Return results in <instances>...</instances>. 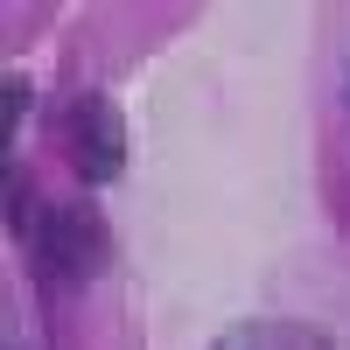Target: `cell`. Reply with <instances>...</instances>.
<instances>
[{
    "label": "cell",
    "mask_w": 350,
    "mask_h": 350,
    "mask_svg": "<svg viewBox=\"0 0 350 350\" xmlns=\"http://www.w3.org/2000/svg\"><path fill=\"white\" fill-rule=\"evenodd\" d=\"M28 252L49 280H98L112 267V224L92 196H70V203H42L36 231H28Z\"/></svg>",
    "instance_id": "6da1fadb"
},
{
    "label": "cell",
    "mask_w": 350,
    "mask_h": 350,
    "mask_svg": "<svg viewBox=\"0 0 350 350\" xmlns=\"http://www.w3.org/2000/svg\"><path fill=\"white\" fill-rule=\"evenodd\" d=\"M70 168H77L84 189L120 183V168H126V120H120V105L98 98V92L70 105Z\"/></svg>",
    "instance_id": "7a4b0ae2"
},
{
    "label": "cell",
    "mask_w": 350,
    "mask_h": 350,
    "mask_svg": "<svg viewBox=\"0 0 350 350\" xmlns=\"http://www.w3.org/2000/svg\"><path fill=\"white\" fill-rule=\"evenodd\" d=\"M211 350H336L323 323H295V315H245V323L217 329Z\"/></svg>",
    "instance_id": "3957f363"
},
{
    "label": "cell",
    "mask_w": 350,
    "mask_h": 350,
    "mask_svg": "<svg viewBox=\"0 0 350 350\" xmlns=\"http://www.w3.org/2000/svg\"><path fill=\"white\" fill-rule=\"evenodd\" d=\"M28 98H36V84H28V70H8L0 77V133H21V120H28Z\"/></svg>",
    "instance_id": "277c9868"
}]
</instances>
